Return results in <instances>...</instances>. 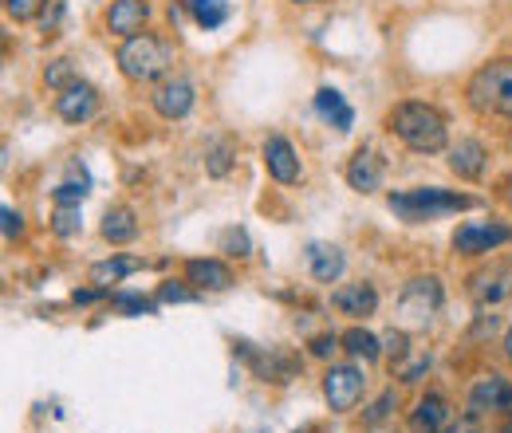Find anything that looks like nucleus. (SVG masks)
I'll list each match as a JSON object with an SVG mask.
<instances>
[{
  "label": "nucleus",
  "mask_w": 512,
  "mask_h": 433,
  "mask_svg": "<svg viewBox=\"0 0 512 433\" xmlns=\"http://www.w3.org/2000/svg\"><path fill=\"white\" fill-rule=\"evenodd\" d=\"M386 130L414 154H442L449 150V119L422 99H402L390 107L386 115Z\"/></svg>",
  "instance_id": "nucleus-1"
},
{
  "label": "nucleus",
  "mask_w": 512,
  "mask_h": 433,
  "mask_svg": "<svg viewBox=\"0 0 512 433\" xmlns=\"http://www.w3.org/2000/svg\"><path fill=\"white\" fill-rule=\"evenodd\" d=\"M465 103L485 119H509L512 123V56L481 63L465 79Z\"/></svg>",
  "instance_id": "nucleus-2"
},
{
  "label": "nucleus",
  "mask_w": 512,
  "mask_h": 433,
  "mask_svg": "<svg viewBox=\"0 0 512 433\" xmlns=\"http://www.w3.org/2000/svg\"><path fill=\"white\" fill-rule=\"evenodd\" d=\"M386 205H390V213H398L406 225H426V221H438V217H449V213L473 209L477 197L457 193V189H442V186H414V189L390 193Z\"/></svg>",
  "instance_id": "nucleus-3"
},
{
  "label": "nucleus",
  "mask_w": 512,
  "mask_h": 433,
  "mask_svg": "<svg viewBox=\"0 0 512 433\" xmlns=\"http://www.w3.org/2000/svg\"><path fill=\"white\" fill-rule=\"evenodd\" d=\"M115 63H119L127 83H138V87L142 83H162V75L174 63V44L166 36H158V32H138V36L119 44Z\"/></svg>",
  "instance_id": "nucleus-4"
},
{
  "label": "nucleus",
  "mask_w": 512,
  "mask_h": 433,
  "mask_svg": "<svg viewBox=\"0 0 512 433\" xmlns=\"http://www.w3.org/2000/svg\"><path fill=\"white\" fill-rule=\"evenodd\" d=\"M446 308V288L438 276H414L402 284L398 292V323L402 327H426L434 323V315Z\"/></svg>",
  "instance_id": "nucleus-5"
},
{
  "label": "nucleus",
  "mask_w": 512,
  "mask_h": 433,
  "mask_svg": "<svg viewBox=\"0 0 512 433\" xmlns=\"http://www.w3.org/2000/svg\"><path fill=\"white\" fill-rule=\"evenodd\" d=\"M363 394H367V374L359 363H331L323 371V398L335 414L355 410L363 402Z\"/></svg>",
  "instance_id": "nucleus-6"
},
{
  "label": "nucleus",
  "mask_w": 512,
  "mask_h": 433,
  "mask_svg": "<svg viewBox=\"0 0 512 433\" xmlns=\"http://www.w3.org/2000/svg\"><path fill=\"white\" fill-rule=\"evenodd\" d=\"M512 245V225L505 221H461L453 233V252L457 256H489L497 248Z\"/></svg>",
  "instance_id": "nucleus-7"
},
{
  "label": "nucleus",
  "mask_w": 512,
  "mask_h": 433,
  "mask_svg": "<svg viewBox=\"0 0 512 433\" xmlns=\"http://www.w3.org/2000/svg\"><path fill=\"white\" fill-rule=\"evenodd\" d=\"M465 410L485 418V414H512V378L505 374H481L469 394H465Z\"/></svg>",
  "instance_id": "nucleus-8"
},
{
  "label": "nucleus",
  "mask_w": 512,
  "mask_h": 433,
  "mask_svg": "<svg viewBox=\"0 0 512 433\" xmlns=\"http://www.w3.org/2000/svg\"><path fill=\"white\" fill-rule=\"evenodd\" d=\"M469 296H473V304H481V308L505 304L512 296V256L509 260H489V268L473 272V276H469Z\"/></svg>",
  "instance_id": "nucleus-9"
},
{
  "label": "nucleus",
  "mask_w": 512,
  "mask_h": 433,
  "mask_svg": "<svg viewBox=\"0 0 512 433\" xmlns=\"http://www.w3.org/2000/svg\"><path fill=\"white\" fill-rule=\"evenodd\" d=\"M193 103H197V91H193L190 79H182V75H170V79H162V83L150 91V107H154V115L166 119V123L186 119L193 111Z\"/></svg>",
  "instance_id": "nucleus-10"
},
{
  "label": "nucleus",
  "mask_w": 512,
  "mask_h": 433,
  "mask_svg": "<svg viewBox=\"0 0 512 433\" xmlns=\"http://www.w3.org/2000/svg\"><path fill=\"white\" fill-rule=\"evenodd\" d=\"M264 170L276 186H300L304 182V162L296 154V146L284 134H268L264 138Z\"/></svg>",
  "instance_id": "nucleus-11"
},
{
  "label": "nucleus",
  "mask_w": 512,
  "mask_h": 433,
  "mask_svg": "<svg viewBox=\"0 0 512 433\" xmlns=\"http://www.w3.org/2000/svg\"><path fill=\"white\" fill-rule=\"evenodd\" d=\"M383 178H386L383 154L375 146H359L351 154V162H347V186L355 189V193H375V189H383Z\"/></svg>",
  "instance_id": "nucleus-12"
},
{
  "label": "nucleus",
  "mask_w": 512,
  "mask_h": 433,
  "mask_svg": "<svg viewBox=\"0 0 512 433\" xmlns=\"http://www.w3.org/2000/svg\"><path fill=\"white\" fill-rule=\"evenodd\" d=\"M331 308L347 319H371L379 311V288L359 280V284H343L331 292Z\"/></svg>",
  "instance_id": "nucleus-13"
},
{
  "label": "nucleus",
  "mask_w": 512,
  "mask_h": 433,
  "mask_svg": "<svg viewBox=\"0 0 512 433\" xmlns=\"http://www.w3.org/2000/svg\"><path fill=\"white\" fill-rule=\"evenodd\" d=\"M449 422H453V410L442 390H426L410 410V433H442Z\"/></svg>",
  "instance_id": "nucleus-14"
},
{
  "label": "nucleus",
  "mask_w": 512,
  "mask_h": 433,
  "mask_svg": "<svg viewBox=\"0 0 512 433\" xmlns=\"http://www.w3.org/2000/svg\"><path fill=\"white\" fill-rule=\"evenodd\" d=\"M446 162L461 182H481L485 170H489V150H485V142H477V138H461V142L449 146Z\"/></svg>",
  "instance_id": "nucleus-15"
},
{
  "label": "nucleus",
  "mask_w": 512,
  "mask_h": 433,
  "mask_svg": "<svg viewBox=\"0 0 512 433\" xmlns=\"http://www.w3.org/2000/svg\"><path fill=\"white\" fill-rule=\"evenodd\" d=\"M95 111H99V91H95L91 83H83V79H79V83H71L67 91L56 95V115L71 126L95 119Z\"/></svg>",
  "instance_id": "nucleus-16"
},
{
  "label": "nucleus",
  "mask_w": 512,
  "mask_h": 433,
  "mask_svg": "<svg viewBox=\"0 0 512 433\" xmlns=\"http://www.w3.org/2000/svg\"><path fill=\"white\" fill-rule=\"evenodd\" d=\"M186 284H193L197 292H225L233 288V268L217 256H193L186 260Z\"/></svg>",
  "instance_id": "nucleus-17"
},
{
  "label": "nucleus",
  "mask_w": 512,
  "mask_h": 433,
  "mask_svg": "<svg viewBox=\"0 0 512 433\" xmlns=\"http://www.w3.org/2000/svg\"><path fill=\"white\" fill-rule=\"evenodd\" d=\"M146 20H150V0H111L107 8V32L123 40L146 32Z\"/></svg>",
  "instance_id": "nucleus-18"
},
{
  "label": "nucleus",
  "mask_w": 512,
  "mask_h": 433,
  "mask_svg": "<svg viewBox=\"0 0 512 433\" xmlns=\"http://www.w3.org/2000/svg\"><path fill=\"white\" fill-rule=\"evenodd\" d=\"M347 268V256L339 245H327V241H312L308 245V272L316 284H335Z\"/></svg>",
  "instance_id": "nucleus-19"
},
{
  "label": "nucleus",
  "mask_w": 512,
  "mask_h": 433,
  "mask_svg": "<svg viewBox=\"0 0 512 433\" xmlns=\"http://www.w3.org/2000/svg\"><path fill=\"white\" fill-rule=\"evenodd\" d=\"M316 115H320L323 123H331L339 134H347L351 126H355V111H351V103L335 91V87H320L316 91Z\"/></svg>",
  "instance_id": "nucleus-20"
},
{
  "label": "nucleus",
  "mask_w": 512,
  "mask_h": 433,
  "mask_svg": "<svg viewBox=\"0 0 512 433\" xmlns=\"http://www.w3.org/2000/svg\"><path fill=\"white\" fill-rule=\"evenodd\" d=\"M99 233H103V241H111V245H130V241L138 237V217H134V209H130V205L107 209Z\"/></svg>",
  "instance_id": "nucleus-21"
},
{
  "label": "nucleus",
  "mask_w": 512,
  "mask_h": 433,
  "mask_svg": "<svg viewBox=\"0 0 512 433\" xmlns=\"http://www.w3.org/2000/svg\"><path fill=\"white\" fill-rule=\"evenodd\" d=\"M343 351H347L351 359L379 363L386 347H383V339H379V335H371L367 327H359V323H355V327H347V331H343Z\"/></svg>",
  "instance_id": "nucleus-22"
},
{
  "label": "nucleus",
  "mask_w": 512,
  "mask_h": 433,
  "mask_svg": "<svg viewBox=\"0 0 512 433\" xmlns=\"http://www.w3.org/2000/svg\"><path fill=\"white\" fill-rule=\"evenodd\" d=\"M138 268H142V260H138V256H107V260L91 264V284L111 288V284H119V280L134 276Z\"/></svg>",
  "instance_id": "nucleus-23"
},
{
  "label": "nucleus",
  "mask_w": 512,
  "mask_h": 433,
  "mask_svg": "<svg viewBox=\"0 0 512 433\" xmlns=\"http://www.w3.org/2000/svg\"><path fill=\"white\" fill-rule=\"evenodd\" d=\"M182 4L193 16V24L205 28V32H213V28H221L229 20V0H182Z\"/></svg>",
  "instance_id": "nucleus-24"
},
{
  "label": "nucleus",
  "mask_w": 512,
  "mask_h": 433,
  "mask_svg": "<svg viewBox=\"0 0 512 433\" xmlns=\"http://www.w3.org/2000/svg\"><path fill=\"white\" fill-rule=\"evenodd\" d=\"M233 166H237V146H233V138H213V142L205 146V170H209V178H225Z\"/></svg>",
  "instance_id": "nucleus-25"
},
{
  "label": "nucleus",
  "mask_w": 512,
  "mask_h": 433,
  "mask_svg": "<svg viewBox=\"0 0 512 433\" xmlns=\"http://www.w3.org/2000/svg\"><path fill=\"white\" fill-rule=\"evenodd\" d=\"M256 374H260L264 382H268V378H272V382H288V378L296 374V363H292L288 355H280V351H268V355L256 359Z\"/></svg>",
  "instance_id": "nucleus-26"
},
{
  "label": "nucleus",
  "mask_w": 512,
  "mask_h": 433,
  "mask_svg": "<svg viewBox=\"0 0 512 433\" xmlns=\"http://www.w3.org/2000/svg\"><path fill=\"white\" fill-rule=\"evenodd\" d=\"M83 229V213H79V205H56L52 209V233L56 237H75Z\"/></svg>",
  "instance_id": "nucleus-27"
},
{
  "label": "nucleus",
  "mask_w": 512,
  "mask_h": 433,
  "mask_svg": "<svg viewBox=\"0 0 512 433\" xmlns=\"http://www.w3.org/2000/svg\"><path fill=\"white\" fill-rule=\"evenodd\" d=\"M44 83H48L52 91H67L71 83H79V71H75L71 60H52L44 67Z\"/></svg>",
  "instance_id": "nucleus-28"
},
{
  "label": "nucleus",
  "mask_w": 512,
  "mask_h": 433,
  "mask_svg": "<svg viewBox=\"0 0 512 433\" xmlns=\"http://www.w3.org/2000/svg\"><path fill=\"white\" fill-rule=\"evenodd\" d=\"M221 252H225L229 260H245V256H253V241H249L245 229H225V233H221Z\"/></svg>",
  "instance_id": "nucleus-29"
},
{
  "label": "nucleus",
  "mask_w": 512,
  "mask_h": 433,
  "mask_svg": "<svg viewBox=\"0 0 512 433\" xmlns=\"http://www.w3.org/2000/svg\"><path fill=\"white\" fill-rule=\"evenodd\" d=\"M111 304L119 311H127V315H154V311H158V300H146V296H138V292H115Z\"/></svg>",
  "instance_id": "nucleus-30"
},
{
  "label": "nucleus",
  "mask_w": 512,
  "mask_h": 433,
  "mask_svg": "<svg viewBox=\"0 0 512 433\" xmlns=\"http://www.w3.org/2000/svg\"><path fill=\"white\" fill-rule=\"evenodd\" d=\"M394 406H398V390H394V386H386L383 394L371 402V410H367V418H363V422H367V426H383L386 418L394 414Z\"/></svg>",
  "instance_id": "nucleus-31"
},
{
  "label": "nucleus",
  "mask_w": 512,
  "mask_h": 433,
  "mask_svg": "<svg viewBox=\"0 0 512 433\" xmlns=\"http://www.w3.org/2000/svg\"><path fill=\"white\" fill-rule=\"evenodd\" d=\"M44 8H48V0H4V12H8L16 24H28V20H36Z\"/></svg>",
  "instance_id": "nucleus-32"
},
{
  "label": "nucleus",
  "mask_w": 512,
  "mask_h": 433,
  "mask_svg": "<svg viewBox=\"0 0 512 433\" xmlns=\"http://www.w3.org/2000/svg\"><path fill=\"white\" fill-rule=\"evenodd\" d=\"M52 201L56 205H83L87 201V178H71V182H64V186H56L52 189Z\"/></svg>",
  "instance_id": "nucleus-33"
},
{
  "label": "nucleus",
  "mask_w": 512,
  "mask_h": 433,
  "mask_svg": "<svg viewBox=\"0 0 512 433\" xmlns=\"http://www.w3.org/2000/svg\"><path fill=\"white\" fill-rule=\"evenodd\" d=\"M335 351H343V335H335V331H323V335H316L308 343V355L312 359H335Z\"/></svg>",
  "instance_id": "nucleus-34"
},
{
  "label": "nucleus",
  "mask_w": 512,
  "mask_h": 433,
  "mask_svg": "<svg viewBox=\"0 0 512 433\" xmlns=\"http://www.w3.org/2000/svg\"><path fill=\"white\" fill-rule=\"evenodd\" d=\"M190 300H197V292L182 288V280H166L158 288V304H190Z\"/></svg>",
  "instance_id": "nucleus-35"
},
{
  "label": "nucleus",
  "mask_w": 512,
  "mask_h": 433,
  "mask_svg": "<svg viewBox=\"0 0 512 433\" xmlns=\"http://www.w3.org/2000/svg\"><path fill=\"white\" fill-rule=\"evenodd\" d=\"M0 217H4V241H16V237H24V213H20V209L4 205V209H0Z\"/></svg>",
  "instance_id": "nucleus-36"
},
{
  "label": "nucleus",
  "mask_w": 512,
  "mask_h": 433,
  "mask_svg": "<svg viewBox=\"0 0 512 433\" xmlns=\"http://www.w3.org/2000/svg\"><path fill=\"white\" fill-rule=\"evenodd\" d=\"M107 292H111V288H99V284H95V288H79V292H71V304H75V308H87V304L103 300Z\"/></svg>",
  "instance_id": "nucleus-37"
},
{
  "label": "nucleus",
  "mask_w": 512,
  "mask_h": 433,
  "mask_svg": "<svg viewBox=\"0 0 512 433\" xmlns=\"http://www.w3.org/2000/svg\"><path fill=\"white\" fill-rule=\"evenodd\" d=\"M442 433H481V418H477V414H461V418L449 422Z\"/></svg>",
  "instance_id": "nucleus-38"
},
{
  "label": "nucleus",
  "mask_w": 512,
  "mask_h": 433,
  "mask_svg": "<svg viewBox=\"0 0 512 433\" xmlns=\"http://www.w3.org/2000/svg\"><path fill=\"white\" fill-rule=\"evenodd\" d=\"M386 343V351L394 355V359H406V327H398V331H390L383 339Z\"/></svg>",
  "instance_id": "nucleus-39"
},
{
  "label": "nucleus",
  "mask_w": 512,
  "mask_h": 433,
  "mask_svg": "<svg viewBox=\"0 0 512 433\" xmlns=\"http://www.w3.org/2000/svg\"><path fill=\"white\" fill-rule=\"evenodd\" d=\"M505 355H509V363H512V331L505 335Z\"/></svg>",
  "instance_id": "nucleus-40"
},
{
  "label": "nucleus",
  "mask_w": 512,
  "mask_h": 433,
  "mask_svg": "<svg viewBox=\"0 0 512 433\" xmlns=\"http://www.w3.org/2000/svg\"><path fill=\"white\" fill-rule=\"evenodd\" d=\"M501 433H512V414H509V422H505V426H501Z\"/></svg>",
  "instance_id": "nucleus-41"
},
{
  "label": "nucleus",
  "mask_w": 512,
  "mask_h": 433,
  "mask_svg": "<svg viewBox=\"0 0 512 433\" xmlns=\"http://www.w3.org/2000/svg\"><path fill=\"white\" fill-rule=\"evenodd\" d=\"M296 4H316V0H296Z\"/></svg>",
  "instance_id": "nucleus-42"
}]
</instances>
